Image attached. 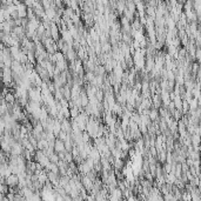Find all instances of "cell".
Masks as SVG:
<instances>
[{
    "label": "cell",
    "mask_w": 201,
    "mask_h": 201,
    "mask_svg": "<svg viewBox=\"0 0 201 201\" xmlns=\"http://www.w3.org/2000/svg\"><path fill=\"white\" fill-rule=\"evenodd\" d=\"M195 58L197 59V61L201 63V48H197L196 49V54H195Z\"/></svg>",
    "instance_id": "obj_7"
},
{
    "label": "cell",
    "mask_w": 201,
    "mask_h": 201,
    "mask_svg": "<svg viewBox=\"0 0 201 201\" xmlns=\"http://www.w3.org/2000/svg\"><path fill=\"white\" fill-rule=\"evenodd\" d=\"M15 95H14V93H7L6 95H5V100H6V102L7 103H14L15 102Z\"/></svg>",
    "instance_id": "obj_4"
},
{
    "label": "cell",
    "mask_w": 201,
    "mask_h": 201,
    "mask_svg": "<svg viewBox=\"0 0 201 201\" xmlns=\"http://www.w3.org/2000/svg\"><path fill=\"white\" fill-rule=\"evenodd\" d=\"M19 181H20L19 175H18V174H14V173H12L9 176L6 177V183H7L9 187H15V186H18V185H19Z\"/></svg>",
    "instance_id": "obj_1"
},
{
    "label": "cell",
    "mask_w": 201,
    "mask_h": 201,
    "mask_svg": "<svg viewBox=\"0 0 201 201\" xmlns=\"http://www.w3.org/2000/svg\"><path fill=\"white\" fill-rule=\"evenodd\" d=\"M196 76H197V78H201V65H200V67H199V71H197Z\"/></svg>",
    "instance_id": "obj_8"
},
{
    "label": "cell",
    "mask_w": 201,
    "mask_h": 201,
    "mask_svg": "<svg viewBox=\"0 0 201 201\" xmlns=\"http://www.w3.org/2000/svg\"><path fill=\"white\" fill-rule=\"evenodd\" d=\"M48 158H49L51 162H54V163H58V162H59V160H60V158H59V155H58V153H56V152H55V153H53V154H51Z\"/></svg>",
    "instance_id": "obj_6"
},
{
    "label": "cell",
    "mask_w": 201,
    "mask_h": 201,
    "mask_svg": "<svg viewBox=\"0 0 201 201\" xmlns=\"http://www.w3.org/2000/svg\"><path fill=\"white\" fill-rule=\"evenodd\" d=\"M58 27L53 24L52 25V28H51V34H52V39H54V40H56L58 39V36H59V33H58Z\"/></svg>",
    "instance_id": "obj_5"
},
{
    "label": "cell",
    "mask_w": 201,
    "mask_h": 201,
    "mask_svg": "<svg viewBox=\"0 0 201 201\" xmlns=\"http://www.w3.org/2000/svg\"><path fill=\"white\" fill-rule=\"evenodd\" d=\"M61 129L62 130H65L66 133H68V134H71L72 132H73V127H72V121H69L67 118L66 119H63L62 121H61Z\"/></svg>",
    "instance_id": "obj_2"
},
{
    "label": "cell",
    "mask_w": 201,
    "mask_h": 201,
    "mask_svg": "<svg viewBox=\"0 0 201 201\" xmlns=\"http://www.w3.org/2000/svg\"><path fill=\"white\" fill-rule=\"evenodd\" d=\"M54 149L56 153H60V152H65L66 150V146H65V141L56 138L55 140V145H54Z\"/></svg>",
    "instance_id": "obj_3"
}]
</instances>
